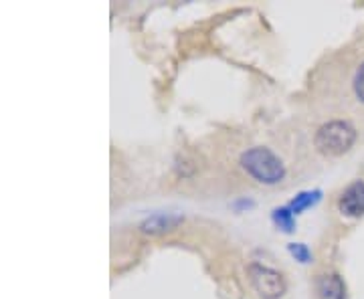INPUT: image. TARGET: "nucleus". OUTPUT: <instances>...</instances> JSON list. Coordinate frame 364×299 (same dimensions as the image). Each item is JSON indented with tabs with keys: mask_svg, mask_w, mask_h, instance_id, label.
<instances>
[{
	"mask_svg": "<svg viewBox=\"0 0 364 299\" xmlns=\"http://www.w3.org/2000/svg\"><path fill=\"white\" fill-rule=\"evenodd\" d=\"M239 164L253 180H257L259 184H267V186L279 184L286 176L284 162L275 156L269 148H261V146L249 148L241 154Z\"/></svg>",
	"mask_w": 364,
	"mask_h": 299,
	"instance_id": "obj_1",
	"label": "nucleus"
},
{
	"mask_svg": "<svg viewBox=\"0 0 364 299\" xmlns=\"http://www.w3.org/2000/svg\"><path fill=\"white\" fill-rule=\"evenodd\" d=\"M287 251H289V255L298 261V263H301V265L312 263V251L308 249V245H304V243H289V245H287Z\"/></svg>",
	"mask_w": 364,
	"mask_h": 299,
	"instance_id": "obj_9",
	"label": "nucleus"
},
{
	"mask_svg": "<svg viewBox=\"0 0 364 299\" xmlns=\"http://www.w3.org/2000/svg\"><path fill=\"white\" fill-rule=\"evenodd\" d=\"M354 142H356V130L350 121L344 119H334L320 126L314 138L318 152L324 156H342L350 150Z\"/></svg>",
	"mask_w": 364,
	"mask_h": 299,
	"instance_id": "obj_2",
	"label": "nucleus"
},
{
	"mask_svg": "<svg viewBox=\"0 0 364 299\" xmlns=\"http://www.w3.org/2000/svg\"><path fill=\"white\" fill-rule=\"evenodd\" d=\"M251 287L261 299H279L286 293V279L279 271L265 267L261 263H251L247 267Z\"/></svg>",
	"mask_w": 364,
	"mask_h": 299,
	"instance_id": "obj_3",
	"label": "nucleus"
},
{
	"mask_svg": "<svg viewBox=\"0 0 364 299\" xmlns=\"http://www.w3.org/2000/svg\"><path fill=\"white\" fill-rule=\"evenodd\" d=\"M338 210L344 217L358 219L364 214V180L348 184L338 198Z\"/></svg>",
	"mask_w": 364,
	"mask_h": 299,
	"instance_id": "obj_4",
	"label": "nucleus"
},
{
	"mask_svg": "<svg viewBox=\"0 0 364 299\" xmlns=\"http://www.w3.org/2000/svg\"><path fill=\"white\" fill-rule=\"evenodd\" d=\"M181 222V214H164V212H158V214H152V217H148L146 221H142L140 231H142L144 234H164L170 233V231H174Z\"/></svg>",
	"mask_w": 364,
	"mask_h": 299,
	"instance_id": "obj_6",
	"label": "nucleus"
},
{
	"mask_svg": "<svg viewBox=\"0 0 364 299\" xmlns=\"http://www.w3.org/2000/svg\"><path fill=\"white\" fill-rule=\"evenodd\" d=\"M320 200H322V190H318V188H316V190H304V192H298V195H296V198L287 205V208L298 217L304 210L316 207Z\"/></svg>",
	"mask_w": 364,
	"mask_h": 299,
	"instance_id": "obj_7",
	"label": "nucleus"
},
{
	"mask_svg": "<svg viewBox=\"0 0 364 299\" xmlns=\"http://www.w3.org/2000/svg\"><path fill=\"white\" fill-rule=\"evenodd\" d=\"M316 291L320 299H346V283L334 271H326L318 277Z\"/></svg>",
	"mask_w": 364,
	"mask_h": 299,
	"instance_id": "obj_5",
	"label": "nucleus"
},
{
	"mask_svg": "<svg viewBox=\"0 0 364 299\" xmlns=\"http://www.w3.org/2000/svg\"><path fill=\"white\" fill-rule=\"evenodd\" d=\"M352 87H354V93H356L358 102H360V104H364V61L360 63V67L356 69V73H354Z\"/></svg>",
	"mask_w": 364,
	"mask_h": 299,
	"instance_id": "obj_10",
	"label": "nucleus"
},
{
	"mask_svg": "<svg viewBox=\"0 0 364 299\" xmlns=\"http://www.w3.org/2000/svg\"><path fill=\"white\" fill-rule=\"evenodd\" d=\"M273 224L282 231V233H294L296 231V214L289 210L287 207H277L273 208L272 212Z\"/></svg>",
	"mask_w": 364,
	"mask_h": 299,
	"instance_id": "obj_8",
	"label": "nucleus"
}]
</instances>
